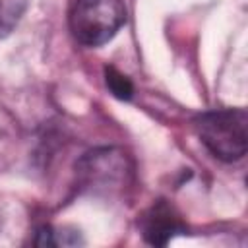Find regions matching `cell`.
<instances>
[{
	"label": "cell",
	"mask_w": 248,
	"mask_h": 248,
	"mask_svg": "<svg viewBox=\"0 0 248 248\" xmlns=\"http://www.w3.org/2000/svg\"><path fill=\"white\" fill-rule=\"evenodd\" d=\"M29 0H0V39L10 35L23 17Z\"/></svg>",
	"instance_id": "5"
},
{
	"label": "cell",
	"mask_w": 248,
	"mask_h": 248,
	"mask_svg": "<svg viewBox=\"0 0 248 248\" xmlns=\"http://www.w3.org/2000/svg\"><path fill=\"white\" fill-rule=\"evenodd\" d=\"M78 184L93 194H116L130 182L132 167L124 151L101 147L85 153L76 165Z\"/></svg>",
	"instance_id": "3"
},
{
	"label": "cell",
	"mask_w": 248,
	"mask_h": 248,
	"mask_svg": "<svg viewBox=\"0 0 248 248\" xmlns=\"http://www.w3.org/2000/svg\"><path fill=\"white\" fill-rule=\"evenodd\" d=\"M124 21L122 0H78L70 16V29L83 46H101L118 33Z\"/></svg>",
	"instance_id": "2"
},
{
	"label": "cell",
	"mask_w": 248,
	"mask_h": 248,
	"mask_svg": "<svg viewBox=\"0 0 248 248\" xmlns=\"http://www.w3.org/2000/svg\"><path fill=\"white\" fill-rule=\"evenodd\" d=\"M248 116L244 108H221L196 118L202 143L221 161L232 163L244 157L248 141Z\"/></svg>",
	"instance_id": "1"
},
{
	"label": "cell",
	"mask_w": 248,
	"mask_h": 248,
	"mask_svg": "<svg viewBox=\"0 0 248 248\" xmlns=\"http://www.w3.org/2000/svg\"><path fill=\"white\" fill-rule=\"evenodd\" d=\"M105 81H107V87L110 89V93H112L114 97H118V99H122V101L132 99L134 85H132V81H130L124 74H120L116 68H112V66L105 68Z\"/></svg>",
	"instance_id": "6"
},
{
	"label": "cell",
	"mask_w": 248,
	"mask_h": 248,
	"mask_svg": "<svg viewBox=\"0 0 248 248\" xmlns=\"http://www.w3.org/2000/svg\"><path fill=\"white\" fill-rule=\"evenodd\" d=\"M141 231H143V238L149 244L165 246L174 234H180L186 229L180 223V219L174 215V211L165 202H159L153 207H149L141 217Z\"/></svg>",
	"instance_id": "4"
}]
</instances>
